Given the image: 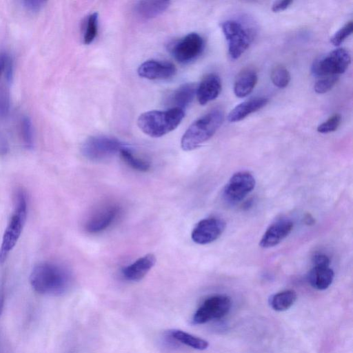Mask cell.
<instances>
[{"label":"cell","mask_w":353,"mask_h":353,"mask_svg":"<svg viewBox=\"0 0 353 353\" xmlns=\"http://www.w3.org/2000/svg\"><path fill=\"white\" fill-rule=\"evenodd\" d=\"M30 282L34 290L40 294L58 296L68 290L71 276L64 267L46 261L33 268Z\"/></svg>","instance_id":"1"},{"label":"cell","mask_w":353,"mask_h":353,"mask_svg":"<svg viewBox=\"0 0 353 353\" xmlns=\"http://www.w3.org/2000/svg\"><path fill=\"white\" fill-rule=\"evenodd\" d=\"M224 120V112L214 108L194 121L181 140L184 151L193 150L208 141L219 129Z\"/></svg>","instance_id":"2"},{"label":"cell","mask_w":353,"mask_h":353,"mask_svg":"<svg viewBox=\"0 0 353 353\" xmlns=\"http://www.w3.org/2000/svg\"><path fill=\"white\" fill-rule=\"evenodd\" d=\"M184 116V110L179 108L151 110L141 114L138 118L137 124L145 134L157 138L176 128Z\"/></svg>","instance_id":"3"},{"label":"cell","mask_w":353,"mask_h":353,"mask_svg":"<svg viewBox=\"0 0 353 353\" xmlns=\"http://www.w3.org/2000/svg\"><path fill=\"white\" fill-rule=\"evenodd\" d=\"M27 208L26 194L22 190H19L15 196L14 212L2 238L0 264L5 262L21 234L27 216Z\"/></svg>","instance_id":"4"},{"label":"cell","mask_w":353,"mask_h":353,"mask_svg":"<svg viewBox=\"0 0 353 353\" xmlns=\"http://www.w3.org/2000/svg\"><path fill=\"white\" fill-rule=\"evenodd\" d=\"M124 147L123 143L116 138L96 135L88 138L83 142L81 152L90 161H101L112 157Z\"/></svg>","instance_id":"5"},{"label":"cell","mask_w":353,"mask_h":353,"mask_svg":"<svg viewBox=\"0 0 353 353\" xmlns=\"http://www.w3.org/2000/svg\"><path fill=\"white\" fill-rule=\"evenodd\" d=\"M350 62L349 52L344 48H337L315 60L312 72L319 77L339 76L347 70Z\"/></svg>","instance_id":"6"},{"label":"cell","mask_w":353,"mask_h":353,"mask_svg":"<svg viewBox=\"0 0 353 353\" xmlns=\"http://www.w3.org/2000/svg\"><path fill=\"white\" fill-rule=\"evenodd\" d=\"M221 26L228 43L230 57L232 59H239L251 43L252 37L250 32L236 20L225 21Z\"/></svg>","instance_id":"7"},{"label":"cell","mask_w":353,"mask_h":353,"mask_svg":"<svg viewBox=\"0 0 353 353\" xmlns=\"http://www.w3.org/2000/svg\"><path fill=\"white\" fill-rule=\"evenodd\" d=\"M232 305L229 296L223 294L212 295L202 303L192 317V323L200 325L225 316Z\"/></svg>","instance_id":"8"},{"label":"cell","mask_w":353,"mask_h":353,"mask_svg":"<svg viewBox=\"0 0 353 353\" xmlns=\"http://www.w3.org/2000/svg\"><path fill=\"white\" fill-rule=\"evenodd\" d=\"M203 49V39L196 32L188 34L170 46V52L174 59L183 64L196 59L201 54Z\"/></svg>","instance_id":"9"},{"label":"cell","mask_w":353,"mask_h":353,"mask_svg":"<svg viewBox=\"0 0 353 353\" xmlns=\"http://www.w3.org/2000/svg\"><path fill=\"white\" fill-rule=\"evenodd\" d=\"M254 176L247 171L234 173L224 187L223 196L230 203H236L244 199L254 188Z\"/></svg>","instance_id":"10"},{"label":"cell","mask_w":353,"mask_h":353,"mask_svg":"<svg viewBox=\"0 0 353 353\" xmlns=\"http://www.w3.org/2000/svg\"><path fill=\"white\" fill-rule=\"evenodd\" d=\"M225 222L219 218L210 217L201 220L194 228L191 237L200 245L210 243L216 240L223 232Z\"/></svg>","instance_id":"11"},{"label":"cell","mask_w":353,"mask_h":353,"mask_svg":"<svg viewBox=\"0 0 353 353\" xmlns=\"http://www.w3.org/2000/svg\"><path fill=\"white\" fill-rule=\"evenodd\" d=\"M119 213L118 205L114 204L103 205L89 216L84 223V228L89 233L101 232L114 223Z\"/></svg>","instance_id":"12"},{"label":"cell","mask_w":353,"mask_h":353,"mask_svg":"<svg viewBox=\"0 0 353 353\" xmlns=\"http://www.w3.org/2000/svg\"><path fill=\"white\" fill-rule=\"evenodd\" d=\"M138 74L150 80L168 79L176 72L175 66L169 62L148 60L139 65Z\"/></svg>","instance_id":"13"},{"label":"cell","mask_w":353,"mask_h":353,"mask_svg":"<svg viewBox=\"0 0 353 353\" xmlns=\"http://www.w3.org/2000/svg\"><path fill=\"white\" fill-rule=\"evenodd\" d=\"M293 222L288 219H281L272 223L263 234L259 245L270 248L280 243L293 229Z\"/></svg>","instance_id":"14"},{"label":"cell","mask_w":353,"mask_h":353,"mask_svg":"<svg viewBox=\"0 0 353 353\" xmlns=\"http://www.w3.org/2000/svg\"><path fill=\"white\" fill-rule=\"evenodd\" d=\"M221 90L220 77L214 73L207 74L197 85L196 96L201 105H205L215 99Z\"/></svg>","instance_id":"15"},{"label":"cell","mask_w":353,"mask_h":353,"mask_svg":"<svg viewBox=\"0 0 353 353\" xmlns=\"http://www.w3.org/2000/svg\"><path fill=\"white\" fill-rule=\"evenodd\" d=\"M155 263L156 257L154 254H145L125 267L122 270V274L128 281H139L148 274Z\"/></svg>","instance_id":"16"},{"label":"cell","mask_w":353,"mask_h":353,"mask_svg":"<svg viewBox=\"0 0 353 353\" xmlns=\"http://www.w3.org/2000/svg\"><path fill=\"white\" fill-rule=\"evenodd\" d=\"M268 103V99L259 97L246 100L235 106L228 114V120L231 123L240 121L255 112Z\"/></svg>","instance_id":"17"},{"label":"cell","mask_w":353,"mask_h":353,"mask_svg":"<svg viewBox=\"0 0 353 353\" xmlns=\"http://www.w3.org/2000/svg\"><path fill=\"white\" fill-rule=\"evenodd\" d=\"M196 84L188 83L181 85L169 97L170 108L185 109L193 101L196 96Z\"/></svg>","instance_id":"18"},{"label":"cell","mask_w":353,"mask_h":353,"mask_svg":"<svg viewBox=\"0 0 353 353\" xmlns=\"http://www.w3.org/2000/svg\"><path fill=\"white\" fill-rule=\"evenodd\" d=\"M258 81L256 72L245 68L239 73L234 83V93L239 98H244L254 90Z\"/></svg>","instance_id":"19"},{"label":"cell","mask_w":353,"mask_h":353,"mask_svg":"<svg viewBox=\"0 0 353 353\" xmlns=\"http://www.w3.org/2000/svg\"><path fill=\"white\" fill-rule=\"evenodd\" d=\"M170 4V1H139L135 3L134 12L141 19H151L165 12Z\"/></svg>","instance_id":"20"},{"label":"cell","mask_w":353,"mask_h":353,"mask_svg":"<svg viewBox=\"0 0 353 353\" xmlns=\"http://www.w3.org/2000/svg\"><path fill=\"white\" fill-rule=\"evenodd\" d=\"M334 277V271L330 266H313L307 278L312 288L324 290L332 284Z\"/></svg>","instance_id":"21"},{"label":"cell","mask_w":353,"mask_h":353,"mask_svg":"<svg viewBox=\"0 0 353 353\" xmlns=\"http://www.w3.org/2000/svg\"><path fill=\"white\" fill-rule=\"evenodd\" d=\"M296 293L292 290H287L272 295L269 299L270 307L279 312L289 309L296 300Z\"/></svg>","instance_id":"22"},{"label":"cell","mask_w":353,"mask_h":353,"mask_svg":"<svg viewBox=\"0 0 353 353\" xmlns=\"http://www.w3.org/2000/svg\"><path fill=\"white\" fill-rule=\"evenodd\" d=\"M169 334L173 339L178 341L181 343L186 345L196 350H203L207 349L209 345V343L207 341L182 330H170Z\"/></svg>","instance_id":"23"},{"label":"cell","mask_w":353,"mask_h":353,"mask_svg":"<svg viewBox=\"0 0 353 353\" xmlns=\"http://www.w3.org/2000/svg\"><path fill=\"white\" fill-rule=\"evenodd\" d=\"M122 159L130 167L139 172H147L150 168L148 161L134 156V154L127 147L123 148L120 151Z\"/></svg>","instance_id":"24"},{"label":"cell","mask_w":353,"mask_h":353,"mask_svg":"<svg viewBox=\"0 0 353 353\" xmlns=\"http://www.w3.org/2000/svg\"><path fill=\"white\" fill-rule=\"evenodd\" d=\"M98 13L93 12L86 19L84 26L83 40V43L89 45L95 39L98 32Z\"/></svg>","instance_id":"25"},{"label":"cell","mask_w":353,"mask_h":353,"mask_svg":"<svg viewBox=\"0 0 353 353\" xmlns=\"http://www.w3.org/2000/svg\"><path fill=\"white\" fill-rule=\"evenodd\" d=\"M20 133L24 146L27 149H32L34 145L33 128L30 119L27 116L21 118Z\"/></svg>","instance_id":"26"},{"label":"cell","mask_w":353,"mask_h":353,"mask_svg":"<svg viewBox=\"0 0 353 353\" xmlns=\"http://www.w3.org/2000/svg\"><path fill=\"white\" fill-rule=\"evenodd\" d=\"M270 79L275 86L284 88L290 81V74L285 67L278 65L272 68Z\"/></svg>","instance_id":"27"},{"label":"cell","mask_w":353,"mask_h":353,"mask_svg":"<svg viewBox=\"0 0 353 353\" xmlns=\"http://www.w3.org/2000/svg\"><path fill=\"white\" fill-rule=\"evenodd\" d=\"M338 79L339 76L319 77L314 85V89L316 93H326L334 86L338 81Z\"/></svg>","instance_id":"28"},{"label":"cell","mask_w":353,"mask_h":353,"mask_svg":"<svg viewBox=\"0 0 353 353\" xmlns=\"http://www.w3.org/2000/svg\"><path fill=\"white\" fill-rule=\"evenodd\" d=\"M341 122V116L339 114L332 115L325 121L317 127V131L322 134L330 133L336 131Z\"/></svg>","instance_id":"29"},{"label":"cell","mask_w":353,"mask_h":353,"mask_svg":"<svg viewBox=\"0 0 353 353\" xmlns=\"http://www.w3.org/2000/svg\"><path fill=\"white\" fill-rule=\"evenodd\" d=\"M352 30L353 22L350 21L334 34L330 39L331 43L335 46H340L352 34Z\"/></svg>","instance_id":"30"},{"label":"cell","mask_w":353,"mask_h":353,"mask_svg":"<svg viewBox=\"0 0 353 353\" xmlns=\"http://www.w3.org/2000/svg\"><path fill=\"white\" fill-rule=\"evenodd\" d=\"M24 8L28 12H38L46 4V1L39 0H25L21 1Z\"/></svg>","instance_id":"31"},{"label":"cell","mask_w":353,"mask_h":353,"mask_svg":"<svg viewBox=\"0 0 353 353\" xmlns=\"http://www.w3.org/2000/svg\"><path fill=\"white\" fill-rule=\"evenodd\" d=\"M313 266H330V259L324 254H316L312 257Z\"/></svg>","instance_id":"32"},{"label":"cell","mask_w":353,"mask_h":353,"mask_svg":"<svg viewBox=\"0 0 353 353\" xmlns=\"http://www.w3.org/2000/svg\"><path fill=\"white\" fill-rule=\"evenodd\" d=\"M292 1L284 0L274 1L272 6V11L273 12H280L286 10L292 3Z\"/></svg>","instance_id":"33"},{"label":"cell","mask_w":353,"mask_h":353,"mask_svg":"<svg viewBox=\"0 0 353 353\" xmlns=\"http://www.w3.org/2000/svg\"><path fill=\"white\" fill-rule=\"evenodd\" d=\"M8 57L9 56L5 52H0V77L4 72L6 63Z\"/></svg>","instance_id":"34"},{"label":"cell","mask_w":353,"mask_h":353,"mask_svg":"<svg viewBox=\"0 0 353 353\" xmlns=\"http://www.w3.org/2000/svg\"><path fill=\"white\" fill-rule=\"evenodd\" d=\"M5 304V294L3 289L0 290V315L1 314Z\"/></svg>","instance_id":"35"}]
</instances>
